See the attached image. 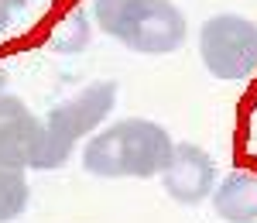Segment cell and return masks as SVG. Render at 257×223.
<instances>
[{"label":"cell","mask_w":257,"mask_h":223,"mask_svg":"<svg viewBox=\"0 0 257 223\" xmlns=\"http://www.w3.org/2000/svg\"><path fill=\"white\" fill-rule=\"evenodd\" d=\"M161 185L178 206H199L216 189V162H213V155L202 151L192 141H175L172 158H168L165 172H161Z\"/></svg>","instance_id":"5"},{"label":"cell","mask_w":257,"mask_h":223,"mask_svg":"<svg viewBox=\"0 0 257 223\" xmlns=\"http://www.w3.org/2000/svg\"><path fill=\"white\" fill-rule=\"evenodd\" d=\"M4 93H7V72L0 69V96H4Z\"/></svg>","instance_id":"12"},{"label":"cell","mask_w":257,"mask_h":223,"mask_svg":"<svg viewBox=\"0 0 257 223\" xmlns=\"http://www.w3.org/2000/svg\"><path fill=\"white\" fill-rule=\"evenodd\" d=\"M11 4H14V7H24V4H28V0H11Z\"/></svg>","instance_id":"13"},{"label":"cell","mask_w":257,"mask_h":223,"mask_svg":"<svg viewBox=\"0 0 257 223\" xmlns=\"http://www.w3.org/2000/svg\"><path fill=\"white\" fill-rule=\"evenodd\" d=\"M175 138L148 117H120L82 144V168L96 179H161Z\"/></svg>","instance_id":"1"},{"label":"cell","mask_w":257,"mask_h":223,"mask_svg":"<svg viewBox=\"0 0 257 223\" xmlns=\"http://www.w3.org/2000/svg\"><path fill=\"white\" fill-rule=\"evenodd\" d=\"M41 134H45V121H38L21 96L4 93L0 96V165L35 168Z\"/></svg>","instance_id":"6"},{"label":"cell","mask_w":257,"mask_h":223,"mask_svg":"<svg viewBox=\"0 0 257 223\" xmlns=\"http://www.w3.org/2000/svg\"><path fill=\"white\" fill-rule=\"evenodd\" d=\"M14 11H18V7H14L11 0H0V35L11 31V24H14Z\"/></svg>","instance_id":"10"},{"label":"cell","mask_w":257,"mask_h":223,"mask_svg":"<svg viewBox=\"0 0 257 223\" xmlns=\"http://www.w3.org/2000/svg\"><path fill=\"white\" fill-rule=\"evenodd\" d=\"M213 209L226 223H257V172H230L213 189Z\"/></svg>","instance_id":"7"},{"label":"cell","mask_w":257,"mask_h":223,"mask_svg":"<svg viewBox=\"0 0 257 223\" xmlns=\"http://www.w3.org/2000/svg\"><path fill=\"white\" fill-rule=\"evenodd\" d=\"M31 203V185L24 168H7L0 165V223L18 220Z\"/></svg>","instance_id":"9"},{"label":"cell","mask_w":257,"mask_h":223,"mask_svg":"<svg viewBox=\"0 0 257 223\" xmlns=\"http://www.w3.org/2000/svg\"><path fill=\"white\" fill-rule=\"evenodd\" d=\"M117 82L113 79H96L89 86H82L72 100L52 106L41 121H45V134H41V148L35 168L38 172H52L69 162V155L86 144L99 127L106 124V117L117 110Z\"/></svg>","instance_id":"3"},{"label":"cell","mask_w":257,"mask_h":223,"mask_svg":"<svg viewBox=\"0 0 257 223\" xmlns=\"http://www.w3.org/2000/svg\"><path fill=\"white\" fill-rule=\"evenodd\" d=\"M250 151L257 155V106H254V114H250Z\"/></svg>","instance_id":"11"},{"label":"cell","mask_w":257,"mask_h":223,"mask_svg":"<svg viewBox=\"0 0 257 223\" xmlns=\"http://www.w3.org/2000/svg\"><path fill=\"white\" fill-rule=\"evenodd\" d=\"M89 35H93V18L86 11H72L48 31V45L55 52H65V55H79L89 45Z\"/></svg>","instance_id":"8"},{"label":"cell","mask_w":257,"mask_h":223,"mask_svg":"<svg viewBox=\"0 0 257 223\" xmlns=\"http://www.w3.org/2000/svg\"><path fill=\"white\" fill-rule=\"evenodd\" d=\"M93 21L138 55H172L189 38V21L172 0H93Z\"/></svg>","instance_id":"2"},{"label":"cell","mask_w":257,"mask_h":223,"mask_svg":"<svg viewBox=\"0 0 257 223\" xmlns=\"http://www.w3.org/2000/svg\"><path fill=\"white\" fill-rule=\"evenodd\" d=\"M199 59L213 79H250L257 72V24L230 11L206 18L199 28Z\"/></svg>","instance_id":"4"}]
</instances>
